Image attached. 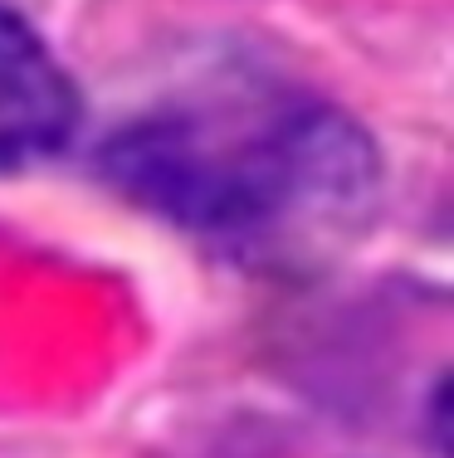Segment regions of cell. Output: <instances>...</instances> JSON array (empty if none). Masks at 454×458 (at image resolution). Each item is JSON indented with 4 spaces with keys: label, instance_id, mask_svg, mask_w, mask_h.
Masks as SVG:
<instances>
[{
    "label": "cell",
    "instance_id": "7a4b0ae2",
    "mask_svg": "<svg viewBox=\"0 0 454 458\" xmlns=\"http://www.w3.org/2000/svg\"><path fill=\"white\" fill-rule=\"evenodd\" d=\"M79 93L49 45L0 5V171H25L69 147Z\"/></svg>",
    "mask_w": 454,
    "mask_h": 458
},
{
    "label": "cell",
    "instance_id": "6da1fadb",
    "mask_svg": "<svg viewBox=\"0 0 454 458\" xmlns=\"http://www.w3.org/2000/svg\"><path fill=\"white\" fill-rule=\"evenodd\" d=\"M103 166L161 220L254 268L332 254L376 195L362 127L264 73H225L167 98L107 141Z\"/></svg>",
    "mask_w": 454,
    "mask_h": 458
}]
</instances>
